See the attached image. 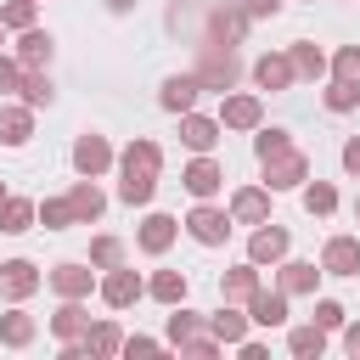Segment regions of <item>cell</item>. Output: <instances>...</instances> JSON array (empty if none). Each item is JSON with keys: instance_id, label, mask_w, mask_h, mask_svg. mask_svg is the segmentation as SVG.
<instances>
[{"instance_id": "cell-1", "label": "cell", "mask_w": 360, "mask_h": 360, "mask_svg": "<svg viewBox=\"0 0 360 360\" xmlns=\"http://www.w3.org/2000/svg\"><path fill=\"white\" fill-rule=\"evenodd\" d=\"M152 169H158V152L152 146H135L129 163H124V197L129 202H146L152 197Z\"/></svg>"}, {"instance_id": "cell-2", "label": "cell", "mask_w": 360, "mask_h": 360, "mask_svg": "<svg viewBox=\"0 0 360 360\" xmlns=\"http://www.w3.org/2000/svg\"><path fill=\"white\" fill-rule=\"evenodd\" d=\"M191 231H197L202 242H219V236H225V219H219L214 208H197V214H191Z\"/></svg>"}, {"instance_id": "cell-3", "label": "cell", "mask_w": 360, "mask_h": 360, "mask_svg": "<svg viewBox=\"0 0 360 360\" xmlns=\"http://www.w3.org/2000/svg\"><path fill=\"white\" fill-rule=\"evenodd\" d=\"M186 186H191L197 197H208V191L219 186V169H214V163H191V174H186Z\"/></svg>"}, {"instance_id": "cell-4", "label": "cell", "mask_w": 360, "mask_h": 360, "mask_svg": "<svg viewBox=\"0 0 360 360\" xmlns=\"http://www.w3.org/2000/svg\"><path fill=\"white\" fill-rule=\"evenodd\" d=\"M73 158H79V169H90V174H96V169L107 163V146L90 135V141H79V152H73Z\"/></svg>"}, {"instance_id": "cell-5", "label": "cell", "mask_w": 360, "mask_h": 360, "mask_svg": "<svg viewBox=\"0 0 360 360\" xmlns=\"http://www.w3.org/2000/svg\"><path fill=\"white\" fill-rule=\"evenodd\" d=\"M326 264H332V270H354V264H360L354 242H332V248H326Z\"/></svg>"}, {"instance_id": "cell-6", "label": "cell", "mask_w": 360, "mask_h": 360, "mask_svg": "<svg viewBox=\"0 0 360 360\" xmlns=\"http://www.w3.org/2000/svg\"><path fill=\"white\" fill-rule=\"evenodd\" d=\"M28 225V202H0V231H22Z\"/></svg>"}, {"instance_id": "cell-7", "label": "cell", "mask_w": 360, "mask_h": 360, "mask_svg": "<svg viewBox=\"0 0 360 360\" xmlns=\"http://www.w3.org/2000/svg\"><path fill=\"white\" fill-rule=\"evenodd\" d=\"M191 96H197V84H191V79H174V84L163 90V101H169V107H191Z\"/></svg>"}, {"instance_id": "cell-8", "label": "cell", "mask_w": 360, "mask_h": 360, "mask_svg": "<svg viewBox=\"0 0 360 360\" xmlns=\"http://www.w3.org/2000/svg\"><path fill=\"white\" fill-rule=\"evenodd\" d=\"M186 141H191L197 152H202V146H214V124H208V118H191V124H186Z\"/></svg>"}, {"instance_id": "cell-9", "label": "cell", "mask_w": 360, "mask_h": 360, "mask_svg": "<svg viewBox=\"0 0 360 360\" xmlns=\"http://www.w3.org/2000/svg\"><path fill=\"white\" fill-rule=\"evenodd\" d=\"M287 248V236L281 231H264V236H253V259H270V253H281Z\"/></svg>"}, {"instance_id": "cell-10", "label": "cell", "mask_w": 360, "mask_h": 360, "mask_svg": "<svg viewBox=\"0 0 360 360\" xmlns=\"http://www.w3.org/2000/svg\"><path fill=\"white\" fill-rule=\"evenodd\" d=\"M34 287V270L28 264H6V292H28Z\"/></svg>"}, {"instance_id": "cell-11", "label": "cell", "mask_w": 360, "mask_h": 360, "mask_svg": "<svg viewBox=\"0 0 360 360\" xmlns=\"http://www.w3.org/2000/svg\"><path fill=\"white\" fill-rule=\"evenodd\" d=\"M225 118H231V124H253V118H259V107L242 96V101H231V107H225Z\"/></svg>"}, {"instance_id": "cell-12", "label": "cell", "mask_w": 360, "mask_h": 360, "mask_svg": "<svg viewBox=\"0 0 360 360\" xmlns=\"http://www.w3.org/2000/svg\"><path fill=\"white\" fill-rule=\"evenodd\" d=\"M236 214H242V219L264 214V197H259V191H242V197H236Z\"/></svg>"}, {"instance_id": "cell-13", "label": "cell", "mask_w": 360, "mask_h": 360, "mask_svg": "<svg viewBox=\"0 0 360 360\" xmlns=\"http://www.w3.org/2000/svg\"><path fill=\"white\" fill-rule=\"evenodd\" d=\"M169 225L174 219H146V248H163L169 242Z\"/></svg>"}, {"instance_id": "cell-14", "label": "cell", "mask_w": 360, "mask_h": 360, "mask_svg": "<svg viewBox=\"0 0 360 360\" xmlns=\"http://www.w3.org/2000/svg\"><path fill=\"white\" fill-rule=\"evenodd\" d=\"M129 292H135V276H112V281H107V298H112V304H124Z\"/></svg>"}, {"instance_id": "cell-15", "label": "cell", "mask_w": 360, "mask_h": 360, "mask_svg": "<svg viewBox=\"0 0 360 360\" xmlns=\"http://www.w3.org/2000/svg\"><path fill=\"white\" fill-rule=\"evenodd\" d=\"M45 51H51V39H45V34H28V39H22V56H28V62H39Z\"/></svg>"}, {"instance_id": "cell-16", "label": "cell", "mask_w": 360, "mask_h": 360, "mask_svg": "<svg viewBox=\"0 0 360 360\" xmlns=\"http://www.w3.org/2000/svg\"><path fill=\"white\" fill-rule=\"evenodd\" d=\"M0 124H6V141H22V135H28V118H22V112H6Z\"/></svg>"}, {"instance_id": "cell-17", "label": "cell", "mask_w": 360, "mask_h": 360, "mask_svg": "<svg viewBox=\"0 0 360 360\" xmlns=\"http://www.w3.org/2000/svg\"><path fill=\"white\" fill-rule=\"evenodd\" d=\"M253 315H259L264 326H270V321H281V298H259V304H253Z\"/></svg>"}, {"instance_id": "cell-18", "label": "cell", "mask_w": 360, "mask_h": 360, "mask_svg": "<svg viewBox=\"0 0 360 360\" xmlns=\"http://www.w3.org/2000/svg\"><path fill=\"white\" fill-rule=\"evenodd\" d=\"M73 208H79V214H101V197H96V191H73Z\"/></svg>"}, {"instance_id": "cell-19", "label": "cell", "mask_w": 360, "mask_h": 360, "mask_svg": "<svg viewBox=\"0 0 360 360\" xmlns=\"http://www.w3.org/2000/svg\"><path fill=\"white\" fill-rule=\"evenodd\" d=\"M292 349H298V354H321V332H298Z\"/></svg>"}, {"instance_id": "cell-20", "label": "cell", "mask_w": 360, "mask_h": 360, "mask_svg": "<svg viewBox=\"0 0 360 360\" xmlns=\"http://www.w3.org/2000/svg\"><path fill=\"white\" fill-rule=\"evenodd\" d=\"M28 17H34V11H28V0H11V6H6V22H17V28H22Z\"/></svg>"}, {"instance_id": "cell-21", "label": "cell", "mask_w": 360, "mask_h": 360, "mask_svg": "<svg viewBox=\"0 0 360 360\" xmlns=\"http://www.w3.org/2000/svg\"><path fill=\"white\" fill-rule=\"evenodd\" d=\"M152 292H158V298H180V276H158Z\"/></svg>"}, {"instance_id": "cell-22", "label": "cell", "mask_w": 360, "mask_h": 360, "mask_svg": "<svg viewBox=\"0 0 360 360\" xmlns=\"http://www.w3.org/2000/svg\"><path fill=\"white\" fill-rule=\"evenodd\" d=\"M259 79H264V84H276V79H287V68H281V62H264V68H259Z\"/></svg>"}, {"instance_id": "cell-23", "label": "cell", "mask_w": 360, "mask_h": 360, "mask_svg": "<svg viewBox=\"0 0 360 360\" xmlns=\"http://www.w3.org/2000/svg\"><path fill=\"white\" fill-rule=\"evenodd\" d=\"M309 208H321V214H326V208H332V191H326V186H315V191H309Z\"/></svg>"}, {"instance_id": "cell-24", "label": "cell", "mask_w": 360, "mask_h": 360, "mask_svg": "<svg viewBox=\"0 0 360 360\" xmlns=\"http://www.w3.org/2000/svg\"><path fill=\"white\" fill-rule=\"evenodd\" d=\"M338 68H343V79H354V73H360V51H343V62H338Z\"/></svg>"}, {"instance_id": "cell-25", "label": "cell", "mask_w": 360, "mask_h": 360, "mask_svg": "<svg viewBox=\"0 0 360 360\" xmlns=\"http://www.w3.org/2000/svg\"><path fill=\"white\" fill-rule=\"evenodd\" d=\"M248 6H253V11H276V0H248Z\"/></svg>"}, {"instance_id": "cell-26", "label": "cell", "mask_w": 360, "mask_h": 360, "mask_svg": "<svg viewBox=\"0 0 360 360\" xmlns=\"http://www.w3.org/2000/svg\"><path fill=\"white\" fill-rule=\"evenodd\" d=\"M349 349H354V354H360V332H349Z\"/></svg>"}, {"instance_id": "cell-27", "label": "cell", "mask_w": 360, "mask_h": 360, "mask_svg": "<svg viewBox=\"0 0 360 360\" xmlns=\"http://www.w3.org/2000/svg\"><path fill=\"white\" fill-rule=\"evenodd\" d=\"M112 6H118V11H124V6H129V0H112Z\"/></svg>"}]
</instances>
